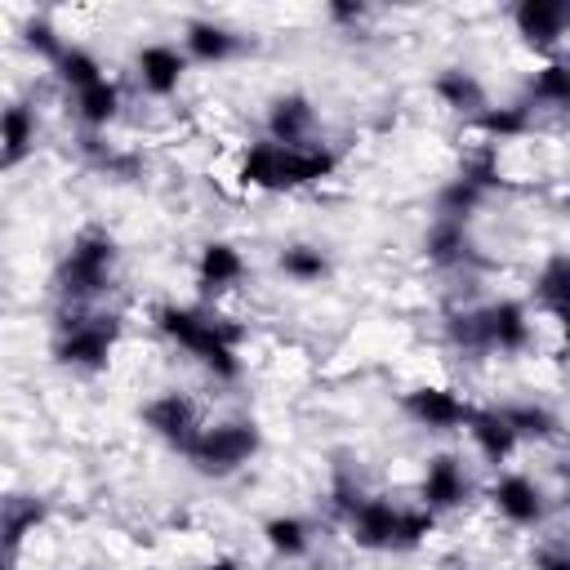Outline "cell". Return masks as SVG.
<instances>
[{
	"mask_svg": "<svg viewBox=\"0 0 570 570\" xmlns=\"http://www.w3.org/2000/svg\"><path fill=\"white\" fill-rule=\"evenodd\" d=\"M156 321H160V330H165L174 343H183L187 352H196L214 374L236 379V370H240V361H236L240 330H236V325H227V321H218V316L187 312V307H160Z\"/></svg>",
	"mask_w": 570,
	"mask_h": 570,
	"instance_id": "obj_1",
	"label": "cell"
},
{
	"mask_svg": "<svg viewBox=\"0 0 570 570\" xmlns=\"http://www.w3.org/2000/svg\"><path fill=\"white\" fill-rule=\"evenodd\" d=\"M334 169V151L325 147H281V142H258L249 147L245 165H240V178L254 183V187H307L316 178H325Z\"/></svg>",
	"mask_w": 570,
	"mask_h": 570,
	"instance_id": "obj_2",
	"label": "cell"
},
{
	"mask_svg": "<svg viewBox=\"0 0 570 570\" xmlns=\"http://www.w3.org/2000/svg\"><path fill=\"white\" fill-rule=\"evenodd\" d=\"M432 530V512H401L387 499H365L352 512V539L361 548H414Z\"/></svg>",
	"mask_w": 570,
	"mask_h": 570,
	"instance_id": "obj_3",
	"label": "cell"
},
{
	"mask_svg": "<svg viewBox=\"0 0 570 570\" xmlns=\"http://www.w3.org/2000/svg\"><path fill=\"white\" fill-rule=\"evenodd\" d=\"M111 258H116L111 236L98 232V227H89L85 236H76L71 254L62 258V267H58V289H62L67 298H94V294L107 285Z\"/></svg>",
	"mask_w": 570,
	"mask_h": 570,
	"instance_id": "obj_4",
	"label": "cell"
},
{
	"mask_svg": "<svg viewBox=\"0 0 570 570\" xmlns=\"http://www.w3.org/2000/svg\"><path fill=\"white\" fill-rule=\"evenodd\" d=\"M258 450V432L249 423H223V428H200V436L187 445V459L200 472H232Z\"/></svg>",
	"mask_w": 570,
	"mask_h": 570,
	"instance_id": "obj_5",
	"label": "cell"
},
{
	"mask_svg": "<svg viewBox=\"0 0 570 570\" xmlns=\"http://www.w3.org/2000/svg\"><path fill=\"white\" fill-rule=\"evenodd\" d=\"M111 343H116V321H111V316H89V321H76V325L62 334L58 361H67V365H89V370H94V365L107 361Z\"/></svg>",
	"mask_w": 570,
	"mask_h": 570,
	"instance_id": "obj_6",
	"label": "cell"
},
{
	"mask_svg": "<svg viewBox=\"0 0 570 570\" xmlns=\"http://www.w3.org/2000/svg\"><path fill=\"white\" fill-rule=\"evenodd\" d=\"M142 419L169 441V445H178L183 454H187V445L200 436V428H196V410H191V401L187 396H178V392H165V396H156L147 410H142Z\"/></svg>",
	"mask_w": 570,
	"mask_h": 570,
	"instance_id": "obj_7",
	"label": "cell"
},
{
	"mask_svg": "<svg viewBox=\"0 0 570 570\" xmlns=\"http://www.w3.org/2000/svg\"><path fill=\"white\" fill-rule=\"evenodd\" d=\"M405 410L419 419V423H428V428H459V423H468L472 419V405H463L454 392H445V387H419V392H410L405 396Z\"/></svg>",
	"mask_w": 570,
	"mask_h": 570,
	"instance_id": "obj_8",
	"label": "cell"
},
{
	"mask_svg": "<svg viewBox=\"0 0 570 570\" xmlns=\"http://www.w3.org/2000/svg\"><path fill=\"white\" fill-rule=\"evenodd\" d=\"M481 330H485V347H503V352H521L530 338V321L521 303H494L481 312Z\"/></svg>",
	"mask_w": 570,
	"mask_h": 570,
	"instance_id": "obj_9",
	"label": "cell"
},
{
	"mask_svg": "<svg viewBox=\"0 0 570 570\" xmlns=\"http://www.w3.org/2000/svg\"><path fill=\"white\" fill-rule=\"evenodd\" d=\"M566 18H570V9L557 4V0H525V4L517 9V31H521L530 45L548 49V45L561 36Z\"/></svg>",
	"mask_w": 570,
	"mask_h": 570,
	"instance_id": "obj_10",
	"label": "cell"
},
{
	"mask_svg": "<svg viewBox=\"0 0 570 570\" xmlns=\"http://www.w3.org/2000/svg\"><path fill=\"white\" fill-rule=\"evenodd\" d=\"M138 71H142V85L151 94H174L183 71H187V58L178 49H169V45H147L138 53Z\"/></svg>",
	"mask_w": 570,
	"mask_h": 570,
	"instance_id": "obj_11",
	"label": "cell"
},
{
	"mask_svg": "<svg viewBox=\"0 0 570 570\" xmlns=\"http://www.w3.org/2000/svg\"><path fill=\"white\" fill-rule=\"evenodd\" d=\"M267 125H272V142H281V147H303V138L312 134V107H307V98H298V94L276 98Z\"/></svg>",
	"mask_w": 570,
	"mask_h": 570,
	"instance_id": "obj_12",
	"label": "cell"
},
{
	"mask_svg": "<svg viewBox=\"0 0 570 570\" xmlns=\"http://www.w3.org/2000/svg\"><path fill=\"white\" fill-rule=\"evenodd\" d=\"M463 472H459V459H450V454H441V459H432L428 463V472H423V499H428V512L432 508H454V503H463Z\"/></svg>",
	"mask_w": 570,
	"mask_h": 570,
	"instance_id": "obj_13",
	"label": "cell"
},
{
	"mask_svg": "<svg viewBox=\"0 0 570 570\" xmlns=\"http://www.w3.org/2000/svg\"><path fill=\"white\" fill-rule=\"evenodd\" d=\"M494 503H499V512H503L508 521H517V525H530V521L543 517V494H539L525 476H503V481L494 485Z\"/></svg>",
	"mask_w": 570,
	"mask_h": 570,
	"instance_id": "obj_14",
	"label": "cell"
},
{
	"mask_svg": "<svg viewBox=\"0 0 570 570\" xmlns=\"http://www.w3.org/2000/svg\"><path fill=\"white\" fill-rule=\"evenodd\" d=\"M468 432H472V441L481 445V454L485 459H508L512 454V445H517V432L508 428V419L499 414V410H472V419H468Z\"/></svg>",
	"mask_w": 570,
	"mask_h": 570,
	"instance_id": "obj_15",
	"label": "cell"
},
{
	"mask_svg": "<svg viewBox=\"0 0 570 570\" xmlns=\"http://www.w3.org/2000/svg\"><path fill=\"white\" fill-rule=\"evenodd\" d=\"M240 272H245V263H240V254L232 245H223V240L205 245V254H200V285L205 289H227Z\"/></svg>",
	"mask_w": 570,
	"mask_h": 570,
	"instance_id": "obj_16",
	"label": "cell"
},
{
	"mask_svg": "<svg viewBox=\"0 0 570 570\" xmlns=\"http://www.w3.org/2000/svg\"><path fill=\"white\" fill-rule=\"evenodd\" d=\"M187 49L200 58V62H223L236 53V36L218 22H191L187 27Z\"/></svg>",
	"mask_w": 570,
	"mask_h": 570,
	"instance_id": "obj_17",
	"label": "cell"
},
{
	"mask_svg": "<svg viewBox=\"0 0 570 570\" xmlns=\"http://www.w3.org/2000/svg\"><path fill=\"white\" fill-rule=\"evenodd\" d=\"M436 94H441L454 111H476V107H485V94H481L476 76H468V71H441V76H436Z\"/></svg>",
	"mask_w": 570,
	"mask_h": 570,
	"instance_id": "obj_18",
	"label": "cell"
},
{
	"mask_svg": "<svg viewBox=\"0 0 570 570\" xmlns=\"http://www.w3.org/2000/svg\"><path fill=\"white\" fill-rule=\"evenodd\" d=\"M468 254V236L459 218H436V227L428 232V258L432 263H459Z\"/></svg>",
	"mask_w": 570,
	"mask_h": 570,
	"instance_id": "obj_19",
	"label": "cell"
},
{
	"mask_svg": "<svg viewBox=\"0 0 570 570\" xmlns=\"http://www.w3.org/2000/svg\"><path fill=\"white\" fill-rule=\"evenodd\" d=\"M31 134H36V120L27 107H9L4 111V165H18L31 147Z\"/></svg>",
	"mask_w": 570,
	"mask_h": 570,
	"instance_id": "obj_20",
	"label": "cell"
},
{
	"mask_svg": "<svg viewBox=\"0 0 570 570\" xmlns=\"http://www.w3.org/2000/svg\"><path fill=\"white\" fill-rule=\"evenodd\" d=\"M503 419H508V428L517 432V436H557V414H548V410H539V405H512V410H499Z\"/></svg>",
	"mask_w": 570,
	"mask_h": 570,
	"instance_id": "obj_21",
	"label": "cell"
},
{
	"mask_svg": "<svg viewBox=\"0 0 570 570\" xmlns=\"http://www.w3.org/2000/svg\"><path fill=\"white\" fill-rule=\"evenodd\" d=\"M534 289H539V298H543V303L566 307V303H570V254H557V258L539 272Z\"/></svg>",
	"mask_w": 570,
	"mask_h": 570,
	"instance_id": "obj_22",
	"label": "cell"
},
{
	"mask_svg": "<svg viewBox=\"0 0 570 570\" xmlns=\"http://www.w3.org/2000/svg\"><path fill=\"white\" fill-rule=\"evenodd\" d=\"M58 71H62V80H67V85H76L80 94H85V89H94V85L102 80V67H98V62H94V53H85V49H62Z\"/></svg>",
	"mask_w": 570,
	"mask_h": 570,
	"instance_id": "obj_23",
	"label": "cell"
},
{
	"mask_svg": "<svg viewBox=\"0 0 570 570\" xmlns=\"http://www.w3.org/2000/svg\"><path fill=\"white\" fill-rule=\"evenodd\" d=\"M40 517H45V508H40L36 499H9V503H4V543L18 548L22 534H27L31 525H40Z\"/></svg>",
	"mask_w": 570,
	"mask_h": 570,
	"instance_id": "obj_24",
	"label": "cell"
},
{
	"mask_svg": "<svg viewBox=\"0 0 570 570\" xmlns=\"http://www.w3.org/2000/svg\"><path fill=\"white\" fill-rule=\"evenodd\" d=\"M263 534H267V543H272L276 552H285V557H298V552L307 548V525H303L298 517H272V521L263 525Z\"/></svg>",
	"mask_w": 570,
	"mask_h": 570,
	"instance_id": "obj_25",
	"label": "cell"
},
{
	"mask_svg": "<svg viewBox=\"0 0 570 570\" xmlns=\"http://www.w3.org/2000/svg\"><path fill=\"white\" fill-rule=\"evenodd\" d=\"M116 102H120V94H116L111 80H98L94 89H85V94H80V116H85V125H107V120L116 116Z\"/></svg>",
	"mask_w": 570,
	"mask_h": 570,
	"instance_id": "obj_26",
	"label": "cell"
},
{
	"mask_svg": "<svg viewBox=\"0 0 570 570\" xmlns=\"http://www.w3.org/2000/svg\"><path fill=\"white\" fill-rule=\"evenodd\" d=\"M530 94H534L539 102H557V107H570V67H561V62L543 67V71L530 80Z\"/></svg>",
	"mask_w": 570,
	"mask_h": 570,
	"instance_id": "obj_27",
	"label": "cell"
},
{
	"mask_svg": "<svg viewBox=\"0 0 570 570\" xmlns=\"http://www.w3.org/2000/svg\"><path fill=\"white\" fill-rule=\"evenodd\" d=\"M476 200H481V187H476V183H468V178L459 174V178L441 191V218H459V223H463V214H468Z\"/></svg>",
	"mask_w": 570,
	"mask_h": 570,
	"instance_id": "obj_28",
	"label": "cell"
},
{
	"mask_svg": "<svg viewBox=\"0 0 570 570\" xmlns=\"http://www.w3.org/2000/svg\"><path fill=\"white\" fill-rule=\"evenodd\" d=\"M281 267H285L289 276H298V281H316V276H325V258H321V249H312V245H294V249H285V254H281Z\"/></svg>",
	"mask_w": 570,
	"mask_h": 570,
	"instance_id": "obj_29",
	"label": "cell"
},
{
	"mask_svg": "<svg viewBox=\"0 0 570 570\" xmlns=\"http://www.w3.org/2000/svg\"><path fill=\"white\" fill-rule=\"evenodd\" d=\"M481 129H485V134H499V138L521 134V129H525V111H521V107H494V111H481Z\"/></svg>",
	"mask_w": 570,
	"mask_h": 570,
	"instance_id": "obj_30",
	"label": "cell"
},
{
	"mask_svg": "<svg viewBox=\"0 0 570 570\" xmlns=\"http://www.w3.org/2000/svg\"><path fill=\"white\" fill-rule=\"evenodd\" d=\"M27 45H31V49H40V53H49L53 62L62 58V45H58V36H53V27H49V22H27Z\"/></svg>",
	"mask_w": 570,
	"mask_h": 570,
	"instance_id": "obj_31",
	"label": "cell"
},
{
	"mask_svg": "<svg viewBox=\"0 0 570 570\" xmlns=\"http://www.w3.org/2000/svg\"><path fill=\"white\" fill-rule=\"evenodd\" d=\"M534 566H539V570H570V552H566V548H543V552L534 557Z\"/></svg>",
	"mask_w": 570,
	"mask_h": 570,
	"instance_id": "obj_32",
	"label": "cell"
},
{
	"mask_svg": "<svg viewBox=\"0 0 570 570\" xmlns=\"http://www.w3.org/2000/svg\"><path fill=\"white\" fill-rule=\"evenodd\" d=\"M330 13H334V18H343V22H347V18H361V13H365V9H361V4H330Z\"/></svg>",
	"mask_w": 570,
	"mask_h": 570,
	"instance_id": "obj_33",
	"label": "cell"
},
{
	"mask_svg": "<svg viewBox=\"0 0 570 570\" xmlns=\"http://www.w3.org/2000/svg\"><path fill=\"white\" fill-rule=\"evenodd\" d=\"M557 312V321H561V338H566V347H570V303L566 307H552Z\"/></svg>",
	"mask_w": 570,
	"mask_h": 570,
	"instance_id": "obj_34",
	"label": "cell"
},
{
	"mask_svg": "<svg viewBox=\"0 0 570 570\" xmlns=\"http://www.w3.org/2000/svg\"><path fill=\"white\" fill-rule=\"evenodd\" d=\"M196 570H236V561H232V557H218V561H209V566H196Z\"/></svg>",
	"mask_w": 570,
	"mask_h": 570,
	"instance_id": "obj_35",
	"label": "cell"
},
{
	"mask_svg": "<svg viewBox=\"0 0 570 570\" xmlns=\"http://www.w3.org/2000/svg\"><path fill=\"white\" fill-rule=\"evenodd\" d=\"M566 476H570V472H566Z\"/></svg>",
	"mask_w": 570,
	"mask_h": 570,
	"instance_id": "obj_36",
	"label": "cell"
}]
</instances>
